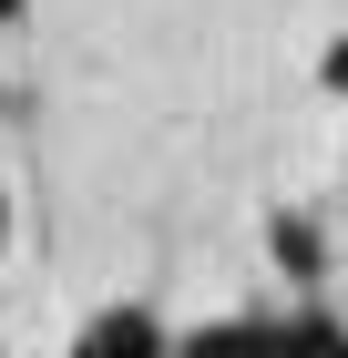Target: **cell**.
Masks as SVG:
<instances>
[{
  "label": "cell",
  "mask_w": 348,
  "mask_h": 358,
  "mask_svg": "<svg viewBox=\"0 0 348 358\" xmlns=\"http://www.w3.org/2000/svg\"><path fill=\"white\" fill-rule=\"evenodd\" d=\"M328 92H348V41H328Z\"/></svg>",
  "instance_id": "5"
},
{
  "label": "cell",
  "mask_w": 348,
  "mask_h": 358,
  "mask_svg": "<svg viewBox=\"0 0 348 358\" xmlns=\"http://www.w3.org/2000/svg\"><path fill=\"white\" fill-rule=\"evenodd\" d=\"M0 256H11V205H0Z\"/></svg>",
  "instance_id": "6"
},
{
  "label": "cell",
  "mask_w": 348,
  "mask_h": 358,
  "mask_svg": "<svg viewBox=\"0 0 348 358\" xmlns=\"http://www.w3.org/2000/svg\"><path fill=\"white\" fill-rule=\"evenodd\" d=\"M72 358H164V328L144 307H113V317H92V328L72 338Z\"/></svg>",
  "instance_id": "1"
},
{
  "label": "cell",
  "mask_w": 348,
  "mask_h": 358,
  "mask_svg": "<svg viewBox=\"0 0 348 358\" xmlns=\"http://www.w3.org/2000/svg\"><path fill=\"white\" fill-rule=\"evenodd\" d=\"M277 266H287V276H318V225H307V215L277 225Z\"/></svg>",
  "instance_id": "4"
},
{
  "label": "cell",
  "mask_w": 348,
  "mask_h": 358,
  "mask_svg": "<svg viewBox=\"0 0 348 358\" xmlns=\"http://www.w3.org/2000/svg\"><path fill=\"white\" fill-rule=\"evenodd\" d=\"M11 10H21V0H0V21H11Z\"/></svg>",
  "instance_id": "7"
},
{
  "label": "cell",
  "mask_w": 348,
  "mask_h": 358,
  "mask_svg": "<svg viewBox=\"0 0 348 358\" xmlns=\"http://www.w3.org/2000/svg\"><path fill=\"white\" fill-rule=\"evenodd\" d=\"M287 358H348V328H338V317H297V328H287Z\"/></svg>",
  "instance_id": "3"
},
{
  "label": "cell",
  "mask_w": 348,
  "mask_h": 358,
  "mask_svg": "<svg viewBox=\"0 0 348 358\" xmlns=\"http://www.w3.org/2000/svg\"><path fill=\"white\" fill-rule=\"evenodd\" d=\"M185 358H287V328L277 317H215L185 338Z\"/></svg>",
  "instance_id": "2"
}]
</instances>
